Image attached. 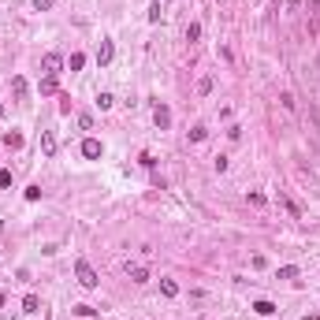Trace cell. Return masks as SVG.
I'll return each mask as SVG.
<instances>
[{"label":"cell","instance_id":"obj_1","mask_svg":"<svg viewBox=\"0 0 320 320\" xmlns=\"http://www.w3.org/2000/svg\"><path fill=\"white\" fill-rule=\"evenodd\" d=\"M75 276H78V283H82L86 291H93V287H97V272H93L90 261H78V264H75Z\"/></svg>","mask_w":320,"mask_h":320},{"label":"cell","instance_id":"obj_2","mask_svg":"<svg viewBox=\"0 0 320 320\" xmlns=\"http://www.w3.org/2000/svg\"><path fill=\"white\" fill-rule=\"evenodd\" d=\"M41 71H45V75H49V78H56V75L63 71V60H60L56 52H49V56H45V60H41Z\"/></svg>","mask_w":320,"mask_h":320},{"label":"cell","instance_id":"obj_3","mask_svg":"<svg viewBox=\"0 0 320 320\" xmlns=\"http://www.w3.org/2000/svg\"><path fill=\"white\" fill-rule=\"evenodd\" d=\"M153 119H156L160 131H168V127H171V112H168L164 104H156V108H153Z\"/></svg>","mask_w":320,"mask_h":320},{"label":"cell","instance_id":"obj_4","mask_svg":"<svg viewBox=\"0 0 320 320\" xmlns=\"http://www.w3.org/2000/svg\"><path fill=\"white\" fill-rule=\"evenodd\" d=\"M82 156H86V160H97V156H101V141H97V138H86V141H82Z\"/></svg>","mask_w":320,"mask_h":320},{"label":"cell","instance_id":"obj_5","mask_svg":"<svg viewBox=\"0 0 320 320\" xmlns=\"http://www.w3.org/2000/svg\"><path fill=\"white\" fill-rule=\"evenodd\" d=\"M112 56H116V45H112V41H101V49H97V63L104 67V63H112Z\"/></svg>","mask_w":320,"mask_h":320},{"label":"cell","instance_id":"obj_6","mask_svg":"<svg viewBox=\"0 0 320 320\" xmlns=\"http://www.w3.org/2000/svg\"><path fill=\"white\" fill-rule=\"evenodd\" d=\"M41 153H45V156H56V138H52L49 131L41 134Z\"/></svg>","mask_w":320,"mask_h":320},{"label":"cell","instance_id":"obj_7","mask_svg":"<svg viewBox=\"0 0 320 320\" xmlns=\"http://www.w3.org/2000/svg\"><path fill=\"white\" fill-rule=\"evenodd\" d=\"M253 313H261V316H272V313H276V306H272L268 298H261V301H253Z\"/></svg>","mask_w":320,"mask_h":320},{"label":"cell","instance_id":"obj_8","mask_svg":"<svg viewBox=\"0 0 320 320\" xmlns=\"http://www.w3.org/2000/svg\"><path fill=\"white\" fill-rule=\"evenodd\" d=\"M11 90H15V97L23 101V97H26V78H23V75H15V78H11Z\"/></svg>","mask_w":320,"mask_h":320},{"label":"cell","instance_id":"obj_9","mask_svg":"<svg viewBox=\"0 0 320 320\" xmlns=\"http://www.w3.org/2000/svg\"><path fill=\"white\" fill-rule=\"evenodd\" d=\"M160 291H164V298H175L179 294V283L175 279H160Z\"/></svg>","mask_w":320,"mask_h":320},{"label":"cell","instance_id":"obj_10","mask_svg":"<svg viewBox=\"0 0 320 320\" xmlns=\"http://www.w3.org/2000/svg\"><path fill=\"white\" fill-rule=\"evenodd\" d=\"M4 146H8V149H19V146H23V134H19V131H8V134H4Z\"/></svg>","mask_w":320,"mask_h":320},{"label":"cell","instance_id":"obj_11","mask_svg":"<svg viewBox=\"0 0 320 320\" xmlns=\"http://www.w3.org/2000/svg\"><path fill=\"white\" fill-rule=\"evenodd\" d=\"M60 86H56V78H49V75H45L41 78V93H45V97H49V93H56Z\"/></svg>","mask_w":320,"mask_h":320},{"label":"cell","instance_id":"obj_12","mask_svg":"<svg viewBox=\"0 0 320 320\" xmlns=\"http://www.w3.org/2000/svg\"><path fill=\"white\" fill-rule=\"evenodd\" d=\"M131 279H134V283H146V279H149V272L141 268V264H134V268H131Z\"/></svg>","mask_w":320,"mask_h":320},{"label":"cell","instance_id":"obj_13","mask_svg":"<svg viewBox=\"0 0 320 320\" xmlns=\"http://www.w3.org/2000/svg\"><path fill=\"white\" fill-rule=\"evenodd\" d=\"M198 38H201V26L190 23V26H186V41H198Z\"/></svg>","mask_w":320,"mask_h":320},{"label":"cell","instance_id":"obj_14","mask_svg":"<svg viewBox=\"0 0 320 320\" xmlns=\"http://www.w3.org/2000/svg\"><path fill=\"white\" fill-rule=\"evenodd\" d=\"M294 276H298L294 264H283V268H279V279H294Z\"/></svg>","mask_w":320,"mask_h":320},{"label":"cell","instance_id":"obj_15","mask_svg":"<svg viewBox=\"0 0 320 320\" xmlns=\"http://www.w3.org/2000/svg\"><path fill=\"white\" fill-rule=\"evenodd\" d=\"M205 134H209V131H205V127L198 123V127H194V131H190V141H205Z\"/></svg>","mask_w":320,"mask_h":320},{"label":"cell","instance_id":"obj_16","mask_svg":"<svg viewBox=\"0 0 320 320\" xmlns=\"http://www.w3.org/2000/svg\"><path fill=\"white\" fill-rule=\"evenodd\" d=\"M97 104H101V108H112V104H116V97H112V93H101Z\"/></svg>","mask_w":320,"mask_h":320},{"label":"cell","instance_id":"obj_17","mask_svg":"<svg viewBox=\"0 0 320 320\" xmlns=\"http://www.w3.org/2000/svg\"><path fill=\"white\" fill-rule=\"evenodd\" d=\"M149 23H160V0H156V4H149Z\"/></svg>","mask_w":320,"mask_h":320},{"label":"cell","instance_id":"obj_18","mask_svg":"<svg viewBox=\"0 0 320 320\" xmlns=\"http://www.w3.org/2000/svg\"><path fill=\"white\" fill-rule=\"evenodd\" d=\"M23 306H26V313H38V298H34V294H26Z\"/></svg>","mask_w":320,"mask_h":320},{"label":"cell","instance_id":"obj_19","mask_svg":"<svg viewBox=\"0 0 320 320\" xmlns=\"http://www.w3.org/2000/svg\"><path fill=\"white\" fill-rule=\"evenodd\" d=\"M209 90H212V78H201V82H198V93L205 97V93H209Z\"/></svg>","mask_w":320,"mask_h":320},{"label":"cell","instance_id":"obj_20","mask_svg":"<svg viewBox=\"0 0 320 320\" xmlns=\"http://www.w3.org/2000/svg\"><path fill=\"white\" fill-rule=\"evenodd\" d=\"M82 63H86V56H82V52H75V56H71V71H78Z\"/></svg>","mask_w":320,"mask_h":320},{"label":"cell","instance_id":"obj_21","mask_svg":"<svg viewBox=\"0 0 320 320\" xmlns=\"http://www.w3.org/2000/svg\"><path fill=\"white\" fill-rule=\"evenodd\" d=\"M0 186H11V171H0Z\"/></svg>","mask_w":320,"mask_h":320},{"label":"cell","instance_id":"obj_22","mask_svg":"<svg viewBox=\"0 0 320 320\" xmlns=\"http://www.w3.org/2000/svg\"><path fill=\"white\" fill-rule=\"evenodd\" d=\"M34 8H38V11H45V8H52V0H34Z\"/></svg>","mask_w":320,"mask_h":320},{"label":"cell","instance_id":"obj_23","mask_svg":"<svg viewBox=\"0 0 320 320\" xmlns=\"http://www.w3.org/2000/svg\"><path fill=\"white\" fill-rule=\"evenodd\" d=\"M298 4H301V0H287V8H298Z\"/></svg>","mask_w":320,"mask_h":320},{"label":"cell","instance_id":"obj_24","mask_svg":"<svg viewBox=\"0 0 320 320\" xmlns=\"http://www.w3.org/2000/svg\"><path fill=\"white\" fill-rule=\"evenodd\" d=\"M0 119H4V104H0Z\"/></svg>","mask_w":320,"mask_h":320},{"label":"cell","instance_id":"obj_25","mask_svg":"<svg viewBox=\"0 0 320 320\" xmlns=\"http://www.w3.org/2000/svg\"><path fill=\"white\" fill-rule=\"evenodd\" d=\"M306 320H320V316H306Z\"/></svg>","mask_w":320,"mask_h":320}]
</instances>
